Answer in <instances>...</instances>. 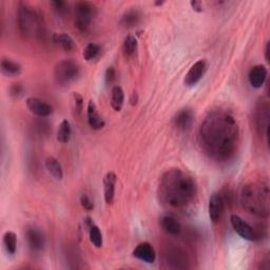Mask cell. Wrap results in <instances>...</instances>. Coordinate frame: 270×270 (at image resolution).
<instances>
[{
	"mask_svg": "<svg viewBox=\"0 0 270 270\" xmlns=\"http://www.w3.org/2000/svg\"><path fill=\"white\" fill-rule=\"evenodd\" d=\"M140 18H141V15H140V12L135 9V8H132L128 11H126L123 13V15L121 16V20H120V24L127 29H131V28H134L136 27L139 22H140Z\"/></svg>",
	"mask_w": 270,
	"mask_h": 270,
	"instance_id": "21",
	"label": "cell"
},
{
	"mask_svg": "<svg viewBox=\"0 0 270 270\" xmlns=\"http://www.w3.org/2000/svg\"><path fill=\"white\" fill-rule=\"evenodd\" d=\"M255 121L257 129L259 132L268 138V122H269V105L267 102H262V100L258 103L256 111H255Z\"/></svg>",
	"mask_w": 270,
	"mask_h": 270,
	"instance_id": "9",
	"label": "cell"
},
{
	"mask_svg": "<svg viewBox=\"0 0 270 270\" xmlns=\"http://www.w3.org/2000/svg\"><path fill=\"white\" fill-rule=\"evenodd\" d=\"M133 257L139 261L151 264L156 260V253L150 243L143 242L135 247L133 250Z\"/></svg>",
	"mask_w": 270,
	"mask_h": 270,
	"instance_id": "14",
	"label": "cell"
},
{
	"mask_svg": "<svg viewBox=\"0 0 270 270\" xmlns=\"http://www.w3.org/2000/svg\"><path fill=\"white\" fill-rule=\"evenodd\" d=\"M165 4V2H155V6H163Z\"/></svg>",
	"mask_w": 270,
	"mask_h": 270,
	"instance_id": "37",
	"label": "cell"
},
{
	"mask_svg": "<svg viewBox=\"0 0 270 270\" xmlns=\"http://www.w3.org/2000/svg\"><path fill=\"white\" fill-rule=\"evenodd\" d=\"M0 69L2 73L7 77H16L22 74L23 67L20 64L14 61L10 58H3L2 64H0Z\"/></svg>",
	"mask_w": 270,
	"mask_h": 270,
	"instance_id": "19",
	"label": "cell"
},
{
	"mask_svg": "<svg viewBox=\"0 0 270 270\" xmlns=\"http://www.w3.org/2000/svg\"><path fill=\"white\" fill-rule=\"evenodd\" d=\"M137 50V40L133 35H128L124 38L122 45V52L124 57H132Z\"/></svg>",
	"mask_w": 270,
	"mask_h": 270,
	"instance_id": "25",
	"label": "cell"
},
{
	"mask_svg": "<svg viewBox=\"0 0 270 270\" xmlns=\"http://www.w3.org/2000/svg\"><path fill=\"white\" fill-rule=\"evenodd\" d=\"M115 79H116L115 70L113 69V67H109L107 69V72H106V82L108 85H111L114 82Z\"/></svg>",
	"mask_w": 270,
	"mask_h": 270,
	"instance_id": "33",
	"label": "cell"
},
{
	"mask_svg": "<svg viewBox=\"0 0 270 270\" xmlns=\"http://www.w3.org/2000/svg\"><path fill=\"white\" fill-rule=\"evenodd\" d=\"M51 7L54 9V11L57 12L58 14H66L68 11V5L61 0H56V2H51Z\"/></svg>",
	"mask_w": 270,
	"mask_h": 270,
	"instance_id": "31",
	"label": "cell"
},
{
	"mask_svg": "<svg viewBox=\"0 0 270 270\" xmlns=\"http://www.w3.org/2000/svg\"><path fill=\"white\" fill-rule=\"evenodd\" d=\"M3 242L7 253L13 256L17 250V236L13 231H7L4 235Z\"/></svg>",
	"mask_w": 270,
	"mask_h": 270,
	"instance_id": "24",
	"label": "cell"
},
{
	"mask_svg": "<svg viewBox=\"0 0 270 270\" xmlns=\"http://www.w3.org/2000/svg\"><path fill=\"white\" fill-rule=\"evenodd\" d=\"M97 14L96 7L88 2H79L74 7V24L77 30L86 33Z\"/></svg>",
	"mask_w": 270,
	"mask_h": 270,
	"instance_id": "6",
	"label": "cell"
},
{
	"mask_svg": "<svg viewBox=\"0 0 270 270\" xmlns=\"http://www.w3.org/2000/svg\"><path fill=\"white\" fill-rule=\"evenodd\" d=\"M199 138L202 149L211 159L226 163L236 154L240 142L236 117L224 109L210 111L200 126Z\"/></svg>",
	"mask_w": 270,
	"mask_h": 270,
	"instance_id": "1",
	"label": "cell"
},
{
	"mask_svg": "<svg viewBox=\"0 0 270 270\" xmlns=\"http://www.w3.org/2000/svg\"><path fill=\"white\" fill-rule=\"evenodd\" d=\"M159 225L167 235L178 237L182 233V225L172 214H164L159 219Z\"/></svg>",
	"mask_w": 270,
	"mask_h": 270,
	"instance_id": "13",
	"label": "cell"
},
{
	"mask_svg": "<svg viewBox=\"0 0 270 270\" xmlns=\"http://www.w3.org/2000/svg\"><path fill=\"white\" fill-rule=\"evenodd\" d=\"M267 74L268 71L264 65H257L253 67L248 74V80L250 86L255 89L262 88L267 79Z\"/></svg>",
	"mask_w": 270,
	"mask_h": 270,
	"instance_id": "15",
	"label": "cell"
},
{
	"mask_svg": "<svg viewBox=\"0 0 270 270\" xmlns=\"http://www.w3.org/2000/svg\"><path fill=\"white\" fill-rule=\"evenodd\" d=\"M89 238H90V242H91L95 247L100 248L102 246V236L100 229L94 223L89 226Z\"/></svg>",
	"mask_w": 270,
	"mask_h": 270,
	"instance_id": "27",
	"label": "cell"
},
{
	"mask_svg": "<svg viewBox=\"0 0 270 270\" xmlns=\"http://www.w3.org/2000/svg\"><path fill=\"white\" fill-rule=\"evenodd\" d=\"M226 206V197L222 192H214L209 199L208 213L209 219L213 224H217L222 219Z\"/></svg>",
	"mask_w": 270,
	"mask_h": 270,
	"instance_id": "7",
	"label": "cell"
},
{
	"mask_svg": "<svg viewBox=\"0 0 270 270\" xmlns=\"http://www.w3.org/2000/svg\"><path fill=\"white\" fill-rule=\"evenodd\" d=\"M87 117H88V122L89 126L93 130H101L105 127V120L99 114L97 107L93 100H89L88 107H87Z\"/></svg>",
	"mask_w": 270,
	"mask_h": 270,
	"instance_id": "16",
	"label": "cell"
},
{
	"mask_svg": "<svg viewBox=\"0 0 270 270\" xmlns=\"http://www.w3.org/2000/svg\"><path fill=\"white\" fill-rule=\"evenodd\" d=\"M136 102H137V96H136V94H135V93H133V95H132V98H131V103L134 106Z\"/></svg>",
	"mask_w": 270,
	"mask_h": 270,
	"instance_id": "36",
	"label": "cell"
},
{
	"mask_svg": "<svg viewBox=\"0 0 270 270\" xmlns=\"http://www.w3.org/2000/svg\"><path fill=\"white\" fill-rule=\"evenodd\" d=\"M26 239L30 248L34 251H40L44 249L46 240L44 233L35 227L28 228L26 231Z\"/></svg>",
	"mask_w": 270,
	"mask_h": 270,
	"instance_id": "17",
	"label": "cell"
},
{
	"mask_svg": "<svg viewBox=\"0 0 270 270\" xmlns=\"http://www.w3.org/2000/svg\"><path fill=\"white\" fill-rule=\"evenodd\" d=\"M190 6L193 9V11H195L197 13L203 12V4L201 2H197V0H192V2H190Z\"/></svg>",
	"mask_w": 270,
	"mask_h": 270,
	"instance_id": "34",
	"label": "cell"
},
{
	"mask_svg": "<svg viewBox=\"0 0 270 270\" xmlns=\"http://www.w3.org/2000/svg\"><path fill=\"white\" fill-rule=\"evenodd\" d=\"M72 101H73V110L75 115L79 116L84 110V97L78 92H73Z\"/></svg>",
	"mask_w": 270,
	"mask_h": 270,
	"instance_id": "29",
	"label": "cell"
},
{
	"mask_svg": "<svg viewBox=\"0 0 270 270\" xmlns=\"http://www.w3.org/2000/svg\"><path fill=\"white\" fill-rule=\"evenodd\" d=\"M99 53H100L99 45L95 44V43H91L85 48L82 56L87 61H92L95 58H97V56L99 55Z\"/></svg>",
	"mask_w": 270,
	"mask_h": 270,
	"instance_id": "28",
	"label": "cell"
},
{
	"mask_svg": "<svg viewBox=\"0 0 270 270\" xmlns=\"http://www.w3.org/2000/svg\"><path fill=\"white\" fill-rule=\"evenodd\" d=\"M71 124L68 119H64L59 124V128L57 131V140L61 143H67L71 138Z\"/></svg>",
	"mask_w": 270,
	"mask_h": 270,
	"instance_id": "26",
	"label": "cell"
},
{
	"mask_svg": "<svg viewBox=\"0 0 270 270\" xmlns=\"http://www.w3.org/2000/svg\"><path fill=\"white\" fill-rule=\"evenodd\" d=\"M196 194L193 177L181 169H170L161 175L158 195L160 201L173 208H182L190 204Z\"/></svg>",
	"mask_w": 270,
	"mask_h": 270,
	"instance_id": "2",
	"label": "cell"
},
{
	"mask_svg": "<svg viewBox=\"0 0 270 270\" xmlns=\"http://www.w3.org/2000/svg\"><path fill=\"white\" fill-rule=\"evenodd\" d=\"M9 93L13 99H19L25 94V87L22 82H15L11 86Z\"/></svg>",
	"mask_w": 270,
	"mask_h": 270,
	"instance_id": "30",
	"label": "cell"
},
{
	"mask_svg": "<svg viewBox=\"0 0 270 270\" xmlns=\"http://www.w3.org/2000/svg\"><path fill=\"white\" fill-rule=\"evenodd\" d=\"M17 26L19 32L26 37L40 35L43 30L39 14L26 3H20L18 6Z\"/></svg>",
	"mask_w": 270,
	"mask_h": 270,
	"instance_id": "4",
	"label": "cell"
},
{
	"mask_svg": "<svg viewBox=\"0 0 270 270\" xmlns=\"http://www.w3.org/2000/svg\"><path fill=\"white\" fill-rule=\"evenodd\" d=\"M80 205L86 211H92L94 209V203L88 194H82L80 196Z\"/></svg>",
	"mask_w": 270,
	"mask_h": 270,
	"instance_id": "32",
	"label": "cell"
},
{
	"mask_svg": "<svg viewBox=\"0 0 270 270\" xmlns=\"http://www.w3.org/2000/svg\"><path fill=\"white\" fill-rule=\"evenodd\" d=\"M80 74L78 64L72 59L59 61L54 68V79L60 87H66L74 82Z\"/></svg>",
	"mask_w": 270,
	"mask_h": 270,
	"instance_id": "5",
	"label": "cell"
},
{
	"mask_svg": "<svg viewBox=\"0 0 270 270\" xmlns=\"http://www.w3.org/2000/svg\"><path fill=\"white\" fill-rule=\"evenodd\" d=\"M46 168H47L48 172L50 173V175L53 178H55L56 181H61V179L64 178V170H63V167H61V165H60V163L57 158L53 157V156L47 157Z\"/></svg>",
	"mask_w": 270,
	"mask_h": 270,
	"instance_id": "22",
	"label": "cell"
},
{
	"mask_svg": "<svg viewBox=\"0 0 270 270\" xmlns=\"http://www.w3.org/2000/svg\"><path fill=\"white\" fill-rule=\"evenodd\" d=\"M230 222H231L233 229H235V231L242 239L246 241H251V242L257 241L259 239L258 233L253 228V226H250L246 221L240 218L239 215H236V214L231 215Z\"/></svg>",
	"mask_w": 270,
	"mask_h": 270,
	"instance_id": "8",
	"label": "cell"
},
{
	"mask_svg": "<svg viewBox=\"0 0 270 270\" xmlns=\"http://www.w3.org/2000/svg\"><path fill=\"white\" fill-rule=\"evenodd\" d=\"M28 110L38 117H48L53 113V107L38 97H29L26 100Z\"/></svg>",
	"mask_w": 270,
	"mask_h": 270,
	"instance_id": "10",
	"label": "cell"
},
{
	"mask_svg": "<svg viewBox=\"0 0 270 270\" xmlns=\"http://www.w3.org/2000/svg\"><path fill=\"white\" fill-rule=\"evenodd\" d=\"M116 181V174L113 171H109L103 177V196L108 205L112 204L114 201Z\"/></svg>",
	"mask_w": 270,
	"mask_h": 270,
	"instance_id": "18",
	"label": "cell"
},
{
	"mask_svg": "<svg viewBox=\"0 0 270 270\" xmlns=\"http://www.w3.org/2000/svg\"><path fill=\"white\" fill-rule=\"evenodd\" d=\"M123 101H124L123 90L119 86H114L111 93V106L113 108V110L116 112L121 111Z\"/></svg>",
	"mask_w": 270,
	"mask_h": 270,
	"instance_id": "23",
	"label": "cell"
},
{
	"mask_svg": "<svg viewBox=\"0 0 270 270\" xmlns=\"http://www.w3.org/2000/svg\"><path fill=\"white\" fill-rule=\"evenodd\" d=\"M194 122V114L190 109H182L178 111L173 118L174 127L181 132H188L191 130Z\"/></svg>",
	"mask_w": 270,
	"mask_h": 270,
	"instance_id": "12",
	"label": "cell"
},
{
	"mask_svg": "<svg viewBox=\"0 0 270 270\" xmlns=\"http://www.w3.org/2000/svg\"><path fill=\"white\" fill-rule=\"evenodd\" d=\"M207 71V64L205 60H197L187 72L184 82L187 87H193L199 82L205 75Z\"/></svg>",
	"mask_w": 270,
	"mask_h": 270,
	"instance_id": "11",
	"label": "cell"
},
{
	"mask_svg": "<svg viewBox=\"0 0 270 270\" xmlns=\"http://www.w3.org/2000/svg\"><path fill=\"white\" fill-rule=\"evenodd\" d=\"M54 44L60 47L66 52H72L76 49V45L73 38L67 33H56L53 36Z\"/></svg>",
	"mask_w": 270,
	"mask_h": 270,
	"instance_id": "20",
	"label": "cell"
},
{
	"mask_svg": "<svg viewBox=\"0 0 270 270\" xmlns=\"http://www.w3.org/2000/svg\"><path fill=\"white\" fill-rule=\"evenodd\" d=\"M270 191L267 182L255 181L246 184L241 191V204L249 213L268 218L270 213Z\"/></svg>",
	"mask_w": 270,
	"mask_h": 270,
	"instance_id": "3",
	"label": "cell"
},
{
	"mask_svg": "<svg viewBox=\"0 0 270 270\" xmlns=\"http://www.w3.org/2000/svg\"><path fill=\"white\" fill-rule=\"evenodd\" d=\"M269 52H270V43L268 41L267 44H266V47H265V58H266V60L269 63Z\"/></svg>",
	"mask_w": 270,
	"mask_h": 270,
	"instance_id": "35",
	"label": "cell"
}]
</instances>
